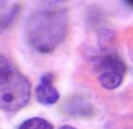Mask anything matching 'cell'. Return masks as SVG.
I'll return each mask as SVG.
<instances>
[{"mask_svg":"<svg viewBox=\"0 0 133 129\" xmlns=\"http://www.w3.org/2000/svg\"><path fill=\"white\" fill-rule=\"evenodd\" d=\"M90 60L94 69L99 73L98 81L102 87L111 90L122 85L126 73V66L115 51L101 48L91 56Z\"/></svg>","mask_w":133,"mask_h":129,"instance_id":"cell-2","label":"cell"},{"mask_svg":"<svg viewBox=\"0 0 133 129\" xmlns=\"http://www.w3.org/2000/svg\"><path fill=\"white\" fill-rule=\"evenodd\" d=\"M31 96L29 80L19 72L14 73L0 83V111L15 113L25 107Z\"/></svg>","mask_w":133,"mask_h":129,"instance_id":"cell-3","label":"cell"},{"mask_svg":"<svg viewBox=\"0 0 133 129\" xmlns=\"http://www.w3.org/2000/svg\"><path fill=\"white\" fill-rule=\"evenodd\" d=\"M62 111L65 114L73 118H87L94 113L93 105L79 96H73L64 101Z\"/></svg>","mask_w":133,"mask_h":129,"instance_id":"cell-5","label":"cell"},{"mask_svg":"<svg viewBox=\"0 0 133 129\" xmlns=\"http://www.w3.org/2000/svg\"><path fill=\"white\" fill-rule=\"evenodd\" d=\"M68 28L66 10L52 5L32 12L26 20L24 33L31 48L39 53L48 54L55 51L64 41Z\"/></svg>","mask_w":133,"mask_h":129,"instance_id":"cell-1","label":"cell"},{"mask_svg":"<svg viewBox=\"0 0 133 129\" xmlns=\"http://www.w3.org/2000/svg\"><path fill=\"white\" fill-rule=\"evenodd\" d=\"M5 3L6 2L5 1H0V9H3L5 5Z\"/></svg>","mask_w":133,"mask_h":129,"instance_id":"cell-10","label":"cell"},{"mask_svg":"<svg viewBox=\"0 0 133 129\" xmlns=\"http://www.w3.org/2000/svg\"><path fill=\"white\" fill-rule=\"evenodd\" d=\"M21 10L19 4L13 5L8 11L0 16V33L9 29L17 19Z\"/></svg>","mask_w":133,"mask_h":129,"instance_id":"cell-6","label":"cell"},{"mask_svg":"<svg viewBox=\"0 0 133 129\" xmlns=\"http://www.w3.org/2000/svg\"><path fill=\"white\" fill-rule=\"evenodd\" d=\"M18 129H54V127L48 121L42 118L34 117L23 121Z\"/></svg>","mask_w":133,"mask_h":129,"instance_id":"cell-7","label":"cell"},{"mask_svg":"<svg viewBox=\"0 0 133 129\" xmlns=\"http://www.w3.org/2000/svg\"><path fill=\"white\" fill-rule=\"evenodd\" d=\"M15 71V68L7 58L0 55V83L8 79Z\"/></svg>","mask_w":133,"mask_h":129,"instance_id":"cell-8","label":"cell"},{"mask_svg":"<svg viewBox=\"0 0 133 129\" xmlns=\"http://www.w3.org/2000/svg\"><path fill=\"white\" fill-rule=\"evenodd\" d=\"M53 75L44 74L35 89V97L37 102L44 106L56 104L60 97L58 90L53 85Z\"/></svg>","mask_w":133,"mask_h":129,"instance_id":"cell-4","label":"cell"},{"mask_svg":"<svg viewBox=\"0 0 133 129\" xmlns=\"http://www.w3.org/2000/svg\"><path fill=\"white\" fill-rule=\"evenodd\" d=\"M59 129H76V128H74V127H72V126H71V125H62V126H61Z\"/></svg>","mask_w":133,"mask_h":129,"instance_id":"cell-9","label":"cell"}]
</instances>
